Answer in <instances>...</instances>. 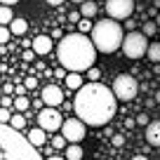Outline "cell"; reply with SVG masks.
Wrapping results in <instances>:
<instances>
[{
  "label": "cell",
  "instance_id": "cell-1",
  "mask_svg": "<svg viewBox=\"0 0 160 160\" xmlns=\"http://www.w3.org/2000/svg\"><path fill=\"white\" fill-rule=\"evenodd\" d=\"M75 115H78L85 125L90 127H101L111 122V118L118 111V99H115L113 90H108L101 82H90L75 94L73 101Z\"/></svg>",
  "mask_w": 160,
  "mask_h": 160
},
{
  "label": "cell",
  "instance_id": "cell-2",
  "mask_svg": "<svg viewBox=\"0 0 160 160\" xmlns=\"http://www.w3.org/2000/svg\"><path fill=\"white\" fill-rule=\"evenodd\" d=\"M57 57H59V64L64 66V71L80 73V71L94 68L97 47L85 33H68L64 35V40H59Z\"/></svg>",
  "mask_w": 160,
  "mask_h": 160
},
{
  "label": "cell",
  "instance_id": "cell-3",
  "mask_svg": "<svg viewBox=\"0 0 160 160\" xmlns=\"http://www.w3.org/2000/svg\"><path fill=\"white\" fill-rule=\"evenodd\" d=\"M0 160H42V155L35 151L26 137H21L10 125H2L0 130Z\"/></svg>",
  "mask_w": 160,
  "mask_h": 160
},
{
  "label": "cell",
  "instance_id": "cell-4",
  "mask_svg": "<svg viewBox=\"0 0 160 160\" xmlns=\"http://www.w3.org/2000/svg\"><path fill=\"white\" fill-rule=\"evenodd\" d=\"M92 42H94L97 52H104V54H111V52L120 50L122 42H125V35H122V26L115 19H101L94 24V31H92Z\"/></svg>",
  "mask_w": 160,
  "mask_h": 160
},
{
  "label": "cell",
  "instance_id": "cell-5",
  "mask_svg": "<svg viewBox=\"0 0 160 160\" xmlns=\"http://www.w3.org/2000/svg\"><path fill=\"white\" fill-rule=\"evenodd\" d=\"M113 94L118 101H132L137 97V92H139V82H137V78L132 73H120L118 78L113 80Z\"/></svg>",
  "mask_w": 160,
  "mask_h": 160
},
{
  "label": "cell",
  "instance_id": "cell-6",
  "mask_svg": "<svg viewBox=\"0 0 160 160\" xmlns=\"http://www.w3.org/2000/svg\"><path fill=\"white\" fill-rule=\"evenodd\" d=\"M148 38H146L144 33H139V31H134V33H127L125 35V42H122V52H125V57H130V59H141L144 54H148Z\"/></svg>",
  "mask_w": 160,
  "mask_h": 160
},
{
  "label": "cell",
  "instance_id": "cell-7",
  "mask_svg": "<svg viewBox=\"0 0 160 160\" xmlns=\"http://www.w3.org/2000/svg\"><path fill=\"white\" fill-rule=\"evenodd\" d=\"M64 122H66L64 115H61L57 108H42V111H38V125H40V130L57 132V130L64 127Z\"/></svg>",
  "mask_w": 160,
  "mask_h": 160
},
{
  "label": "cell",
  "instance_id": "cell-8",
  "mask_svg": "<svg viewBox=\"0 0 160 160\" xmlns=\"http://www.w3.org/2000/svg\"><path fill=\"white\" fill-rule=\"evenodd\" d=\"M134 12V0H108L106 2V14L108 19H130Z\"/></svg>",
  "mask_w": 160,
  "mask_h": 160
},
{
  "label": "cell",
  "instance_id": "cell-9",
  "mask_svg": "<svg viewBox=\"0 0 160 160\" xmlns=\"http://www.w3.org/2000/svg\"><path fill=\"white\" fill-rule=\"evenodd\" d=\"M61 134L66 137L68 144H80V141L85 139V122L80 118H68L61 127Z\"/></svg>",
  "mask_w": 160,
  "mask_h": 160
},
{
  "label": "cell",
  "instance_id": "cell-10",
  "mask_svg": "<svg viewBox=\"0 0 160 160\" xmlns=\"http://www.w3.org/2000/svg\"><path fill=\"white\" fill-rule=\"evenodd\" d=\"M40 99L45 101V108H57L64 104V90L57 85H45L40 92Z\"/></svg>",
  "mask_w": 160,
  "mask_h": 160
},
{
  "label": "cell",
  "instance_id": "cell-11",
  "mask_svg": "<svg viewBox=\"0 0 160 160\" xmlns=\"http://www.w3.org/2000/svg\"><path fill=\"white\" fill-rule=\"evenodd\" d=\"M31 50L35 52V54H50L52 52V38H47V35H38V38L31 40Z\"/></svg>",
  "mask_w": 160,
  "mask_h": 160
},
{
  "label": "cell",
  "instance_id": "cell-12",
  "mask_svg": "<svg viewBox=\"0 0 160 160\" xmlns=\"http://www.w3.org/2000/svg\"><path fill=\"white\" fill-rule=\"evenodd\" d=\"M146 141L151 146H160V120H153L148 127H146Z\"/></svg>",
  "mask_w": 160,
  "mask_h": 160
},
{
  "label": "cell",
  "instance_id": "cell-13",
  "mask_svg": "<svg viewBox=\"0 0 160 160\" xmlns=\"http://www.w3.org/2000/svg\"><path fill=\"white\" fill-rule=\"evenodd\" d=\"M26 139H28L31 144H33L35 148H38V146H42V144H45V139H47V137H45V130L35 127V130H31V132H28V137H26Z\"/></svg>",
  "mask_w": 160,
  "mask_h": 160
},
{
  "label": "cell",
  "instance_id": "cell-14",
  "mask_svg": "<svg viewBox=\"0 0 160 160\" xmlns=\"http://www.w3.org/2000/svg\"><path fill=\"white\" fill-rule=\"evenodd\" d=\"M66 87H68V90H82V78H80V73H66Z\"/></svg>",
  "mask_w": 160,
  "mask_h": 160
},
{
  "label": "cell",
  "instance_id": "cell-15",
  "mask_svg": "<svg viewBox=\"0 0 160 160\" xmlns=\"http://www.w3.org/2000/svg\"><path fill=\"white\" fill-rule=\"evenodd\" d=\"M10 31H12V35H24L26 31H28V24H26V19H21V17H17V19L12 21Z\"/></svg>",
  "mask_w": 160,
  "mask_h": 160
},
{
  "label": "cell",
  "instance_id": "cell-16",
  "mask_svg": "<svg viewBox=\"0 0 160 160\" xmlns=\"http://www.w3.org/2000/svg\"><path fill=\"white\" fill-rule=\"evenodd\" d=\"M64 158L66 160H82V148H80V144H68Z\"/></svg>",
  "mask_w": 160,
  "mask_h": 160
},
{
  "label": "cell",
  "instance_id": "cell-17",
  "mask_svg": "<svg viewBox=\"0 0 160 160\" xmlns=\"http://www.w3.org/2000/svg\"><path fill=\"white\" fill-rule=\"evenodd\" d=\"M80 14H82V19H92V17L97 14V2H92V0L82 2V5H80Z\"/></svg>",
  "mask_w": 160,
  "mask_h": 160
},
{
  "label": "cell",
  "instance_id": "cell-18",
  "mask_svg": "<svg viewBox=\"0 0 160 160\" xmlns=\"http://www.w3.org/2000/svg\"><path fill=\"white\" fill-rule=\"evenodd\" d=\"M17 17H14V12H12V7H0V21H2V26H7V28H10L12 26V21H14Z\"/></svg>",
  "mask_w": 160,
  "mask_h": 160
},
{
  "label": "cell",
  "instance_id": "cell-19",
  "mask_svg": "<svg viewBox=\"0 0 160 160\" xmlns=\"http://www.w3.org/2000/svg\"><path fill=\"white\" fill-rule=\"evenodd\" d=\"M10 127H12V130H17V132H21V130L26 127V115H24V113H14V115H12Z\"/></svg>",
  "mask_w": 160,
  "mask_h": 160
},
{
  "label": "cell",
  "instance_id": "cell-20",
  "mask_svg": "<svg viewBox=\"0 0 160 160\" xmlns=\"http://www.w3.org/2000/svg\"><path fill=\"white\" fill-rule=\"evenodd\" d=\"M31 101L26 99V97H14V113H24V111H28Z\"/></svg>",
  "mask_w": 160,
  "mask_h": 160
},
{
  "label": "cell",
  "instance_id": "cell-21",
  "mask_svg": "<svg viewBox=\"0 0 160 160\" xmlns=\"http://www.w3.org/2000/svg\"><path fill=\"white\" fill-rule=\"evenodd\" d=\"M146 57H148V61H160V42H151Z\"/></svg>",
  "mask_w": 160,
  "mask_h": 160
},
{
  "label": "cell",
  "instance_id": "cell-22",
  "mask_svg": "<svg viewBox=\"0 0 160 160\" xmlns=\"http://www.w3.org/2000/svg\"><path fill=\"white\" fill-rule=\"evenodd\" d=\"M155 31H158V24H155V21H146L141 33H144L146 38H151V35H155Z\"/></svg>",
  "mask_w": 160,
  "mask_h": 160
},
{
  "label": "cell",
  "instance_id": "cell-23",
  "mask_svg": "<svg viewBox=\"0 0 160 160\" xmlns=\"http://www.w3.org/2000/svg\"><path fill=\"white\" fill-rule=\"evenodd\" d=\"M12 115H14V111H12V108H2V111H0V120H2V125H10Z\"/></svg>",
  "mask_w": 160,
  "mask_h": 160
},
{
  "label": "cell",
  "instance_id": "cell-24",
  "mask_svg": "<svg viewBox=\"0 0 160 160\" xmlns=\"http://www.w3.org/2000/svg\"><path fill=\"white\" fill-rule=\"evenodd\" d=\"M66 144H68V141H66V137H64V134H57V137H52V146H54V148H64Z\"/></svg>",
  "mask_w": 160,
  "mask_h": 160
},
{
  "label": "cell",
  "instance_id": "cell-25",
  "mask_svg": "<svg viewBox=\"0 0 160 160\" xmlns=\"http://www.w3.org/2000/svg\"><path fill=\"white\" fill-rule=\"evenodd\" d=\"M134 120H137V125H151V122H153V120L148 118V113H146V111H141V113L137 115Z\"/></svg>",
  "mask_w": 160,
  "mask_h": 160
},
{
  "label": "cell",
  "instance_id": "cell-26",
  "mask_svg": "<svg viewBox=\"0 0 160 160\" xmlns=\"http://www.w3.org/2000/svg\"><path fill=\"white\" fill-rule=\"evenodd\" d=\"M78 28H80V33H87V31H94V24H90V19H82L78 24Z\"/></svg>",
  "mask_w": 160,
  "mask_h": 160
},
{
  "label": "cell",
  "instance_id": "cell-27",
  "mask_svg": "<svg viewBox=\"0 0 160 160\" xmlns=\"http://www.w3.org/2000/svg\"><path fill=\"white\" fill-rule=\"evenodd\" d=\"M10 38H12V31L7 28V26H2V31H0V42L5 45V42H10Z\"/></svg>",
  "mask_w": 160,
  "mask_h": 160
},
{
  "label": "cell",
  "instance_id": "cell-28",
  "mask_svg": "<svg viewBox=\"0 0 160 160\" xmlns=\"http://www.w3.org/2000/svg\"><path fill=\"white\" fill-rule=\"evenodd\" d=\"M24 85H26V90H33V87H38V78H35V75H28Z\"/></svg>",
  "mask_w": 160,
  "mask_h": 160
},
{
  "label": "cell",
  "instance_id": "cell-29",
  "mask_svg": "<svg viewBox=\"0 0 160 160\" xmlns=\"http://www.w3.org/2000/svg\"><path fill=\"white\" fill-rule=\"evenodd\" d=\"M111 141H113V146H118V148H120V146H125V134H113V139H111Z\"/></svg>",
  "mask_w": 160,
  "mask_h": 160
},
{
  "label": "cell",
  "instance_id": "cell-30",
  "mask_svg": "<svg viewBox=\"0 0 160 160\" xmlns=\"http://www.w3.org/2000/svg\"><path fill=\"white\" fill-rule=\"evenodd\" d=\"M68 21H71V24H80V21H82V14H80V12H71Z\"/></svg>",
  "mask_w": 160,
  "mask_h": 160
},
{
  "label": "cell",
  "instance_id": "cell-31",
  "mask_svg": "<svg viewBox=\"0 0 160 160\" xmlns=\"http://www.w3.org/2000/svg\"><path fill=\"white\" fill-rule=\"evenodd\" d=\"M87 75H90V80H99V68H90V71H87Z\"/></svg>",
  "mask_w": 160,
  "mask_h": 160
},
{
  "label": "cell",
  "instance_id": "cell-32",
  "mask_svg": "<svg viewBox=\"0 0 160 160\" xmlns=\"http://www.w3.org/2000/svg\"><path fill=\"white\" fill-rule=\"evenodd\" d=\"M127 31H130V33H134V28H137V21H132V19H127Z\"/></svg>",
  "mask_w": 160,
  "mask_h": 160
},
{
  "label": "cell",
  "instance_id": "cell-33",
  "mask_svg": "<svg viewBox=\"0 0 160 160\" xmlns=\"http://www.w3.org/2000/svg\"><path fill=\"white\" fill-rule=\"evenodd\" d=\"M134 125H137V120H134V118H127V120H125V127H127V130H132Z\"/></svg>",
  "mask_w": 160,
  "mask_h": 160
},
{
  "label": "cell",
  "instance_id": "cell-34",
  "mask_svg": "<svg viewBox=\"0 0 160 160\" xmlns=\"http://www.w3.org/2000/svg\"><path fill=\"white\" fill-rule=\"evenodd\" d=\"M42 106H45V101H42V99H33V108H40V111H42Z\"/></svg>",
  "mask_w": 160,
  "mask_h": 160
},
{
  "label": "cell",
  "instance_id": "cell-35",
  "mask_svg": "<svg viewBox=\"0 0 160 160\" xmlns=\"http://www.w3.org/2000/svg\"><path fill=\"white\" fill-rule=\"evenodd\" d=\"M33 54H35L33 50H26V52H24V61H31V59H33Z\"/></svg>",
  "mask_w": 160,
  "mask_h": 160
},
{
  "label": "cell",
  "instance_id": "cell-36",
  "mask_svg": "<svg viewBox=\"0 0 160 160\" xmlns=\"http://www.w3.org/2000/svg\"><path fill=\"white\" fill-rule=\"evenodd\" d=\"M47 5H52V7H59V5H64V0H47Z\"/></svg>",
  "mask_w": 160,
  "mask_h": 160
},
{
  "label": "cell",
  "instance_id": "cell-37",
  "mask_svg": "<svg viewBox=\"0 0 160 160\" xmlns=\"http://www.w3.org/2000/svg\"><path fill=\"white\" fill-rule=\"evenodd\" d=\"M0 2H2V5H5V7H12V5H17L19 0H0Z\"/></svg>",
  "mask_w": 160,
  "mask_h": 160
},
{
  "label": "cell",
  "instance_id": "cell-38",
  "mask_svg": "<svg viewBox=\"0 0 160 160\" xmlns=\"http://www.w3.org/2000/svg\"><path fill=\"white\" fill-rule=\"evenodd\" d=\"M52 38H59V40H64V35H61V31H59V28H54V31H52Z\"/></svg>",
  "mask_w": 160,
  "mask_h": 160
},
{
  "label": "cell",
  "instance_id": "cell-39",
  "mask_svg": "<svg viewBox=\"0 0 160 160\" xmlns=\"http://www.w3.org/2000/svg\"><path fill=\"white\" fill-rule=\"evenodd\" d=\"M47 160H66V158H64V155H50Z\"/></svg>",
  "mask_w": 160,
  "mask_h": 160
},
{
  "label": "cell",
  "instance_id": "cell-40",
  "mask_svg": "<svg viewBox=\"0 0 160 160\" xmlns=\"http://www.w3.org/2000/svg\"><path fill=\"white\" fill-rule=\"evenodd\" d=\"M153 99H155V104H160V90L155 92V97H153Z\"/></svg>",
  "mask_w": 160,
  "mask_h": 160
},
{
  "label": "cell",
  "instance_id": "cell-41",
  "mask_svg": "<svg viewBox=\"0 0 160 160\" xmlns=\"http://www.w3.org/2000/svg\"><path fill=\"white\" fill-rule=\"evenodd\" d=\"M132 160H148V158H146V155H134Z\"/></svg>",
  "mask_w": 160,
  "mask_h": 160
},
{
  "label": "cell",
  "instance_id": "cell-42",
  "mask_svg": "<svg viewBox=\"0 0 160 160\" xmlns=\"http://www.w3.org/2000/svg\"><path fill=\"white\" fill-rule=\"evenodd\" d=\"M71 2H78V5H82V2H87V0H71Z\"/></svg>",
  "mask_w": 160,
  "mask_h": 160
},
{
  "label": "cell",
  "instance_id": "cell-43",
  "mask_svg": "<svg viewBox=\"0 0 160 160\" xmlns=\"http://www.w3.org/2000/svg\"><path fill=\"white\" fill-rule=\"evenodd\" d=\"M155 24H158V26H160V14H158V17H155Z\"/></svg>",
  "mask_w": 160,
  "mask_h": 160
}]
</instances>
